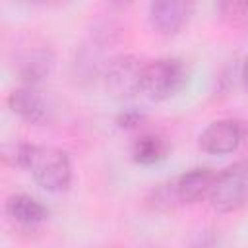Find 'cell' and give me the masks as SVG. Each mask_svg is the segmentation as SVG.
Returning <instances> with one entry per match:
<instances>
[{
  "label": "cell",
  "instance_id": "6da1fadb",
  "mask_svg": "<svg viewBox=\"0 0 248 248\" xmlns=\"http://www.w3.org/2000/svg\"><path fill=\"white\" fill-rule=\"evenodd\" d=\"M14 163L31 172L35 182L46 192H62L72 182V163L66 151L52 145L19 143Z\"/></svg>",
  "mask_w": 248,
  "mask_h": 248
},
{
  "label": "cell",
  "instance_id": "ac0fdd59",
  "mask_svg": "<svg viewBox=\"0 0 248 248\" xmlns=\"http://www.w3.org/2000/svg\"><path fill=\"white\" fill-rule=\"evenodd\" d=\"M246 161H248V159H246Z\"/></svg>",
  "mask_w": 248,
  "mask_h": 248
},
{
  "label": "cell",
  "instance_id": "4fadbf2b",
  "mask_svg": "<svg viewBox=\"0 0 248 248\" xmlns=\"http://www.w3.org/2000/svg\"><path fill=\"white\" fill-rule=\"evenodd\" d=\"M178 203H180V200H178V194H176L174 180H167V182L157 184L147 196V205L153 211H159V213H169Z\"/></svg>",
  "mask_w": 248,
  "mask_h": 248
},
{
  "label": "cell",
  "instance_id": "7c38bea8",
  "mask_svg": "<svg viewBox=\"0 0 248 248\" xmlns=\"http://www.w3.org/2000/svg\"><path fill=\"white\" fill-rule=\"evenodd\" d=\"M169 149H170V145H169L165 136L155 134V132H147V134H141L134 140L132 159L138 165H155L169 155Z\"/></svg>",
  "mask_w": 248,
  "mask_h": 248
},
{
  "label": "cell",
  "instance_id": "9c48e42d",
  "mask_svg": "<svg viewBox=\"0 0 248 248\" xmlns=\"http://www.w3.org/2000/svg\"><path fill=\"white\" fill-rule=\"evenodd\" d=\"M6 103H8V108L16 116H19L21 120L29 124H43L50 118L48 103L45 101L41 91L33 85L16 87L14 91H10Z\"/></svg>",
  "mask_w": 248,
  "mask_h": 248
},
{
  "label": "cell",
  "instance_id": "8fae6325",
  "mask_svg": "<svg viewBox=\"0 0 248 248\" xmlns=\"http://www.w3.org/2000/svg\"><path fill=\"white\" fill-rule=\"evenodd\" d=\"M6 213L23 227H37L48 217V207L29 194H12L6 200Z\"/></svg>",
  "mask_w": 248,
  "mask_h": 248
},
{
  "label": "cell",
  "instance_id": "52a82bcc",
  "mask_svg": "<svg viewBox=\"0 0 248 248\" xmlns=\"http://www.w3.org/2000/svg\"><path fill=\"white\" fill-rule=\"evenodd\" d=\"M244 138V128L234 118H221L211 122L200 134V147L211 155H227L238 149Z\"/></svg>",
  "mask_w": 248,
  "mask_h": 248
},
{
  "label": "cell",
  "instance_id": "3957f363",
  "mask_svg": "<svg viewBox=\"0 0 248 248\" xmlns=\"http://www.w3.org/2000/svg\"><path fill=\"white\" fill-rule=\"evenodd\" d=\"M211 207L229 213L236 211L242 205L248 203V161H236L217 172V178L213 182L211 194H209Z\"/></svg>",
  "mask_w": 248,
  "mask_h": 248
},
{
  "label": "cell",
  "instance_id": "277c9868",
  "mask_svg": "<svg viewBox=\"0 0 248 248\" xmlns=\"http://www.w3.org/2000/svg\"><path fill=\"white\" fill-rule=\"evenodd\" d=\"M143 64L132 54H118L110 56L107 62L101 79L108 95L116 99H130L140 95V81H141Z\"/></svg>",
  "mask_w": 248,
  "mask_h": 248
},
{
  "label": "cell",
  "instance_id": "5bb4252c",
  "mask_svg": "<svg viewBox=\"0 0 248 248\" xmlns=\"http://www.w3.org/2000/svg\"><path fill=\"white\" fill-rule=\"evenodd\" d=\"M217 10L232 25H248V2H221Z\"/></svg>",
  "mask_w": 248,
  "mask_h": 248
},
{
  "label": "cell",
  "instance_id": "ba28073f",
  "mask_svg": "<svg viewBox=\"0 0 248 248\" xmlns=\"http://www.w3.org/2000/svg\"><path fill=\"white\" fill-rule=\"evenodd\" d=\"M194 12L192 2L184 0H157L149 4V23L161 35H176L190 21Z\"/></svg>",
  "mask_w": 248,
  "mask_h": 248
},
{
  "label": "cell",
  "instance_id": "e0dca14e",
  "mask_svg": "<svg viewBox=\"0 0 248 248\" xmlns=\"http://www.w3.org/2000/svg\"><path fill=\"white\" fill-rule=\"evenodd\" d=\"M240 81H242V85L248 89V56L244 58V62H242V66H240Z\"/></svg>",
  "mask_w": 248,
  "mask_h": 248
},
{
  "label": "cell",
  "instance_id": "7a4b0ae2",
  "mask_svg": "<svg viewBox=\"0 0 248 248\" xmlns=\"http://www.w3.org/2000/svg\"><path fill=\"white\" fill-rule=\"evenodd\" d=\"M188 81V68L180 58H157L143 64L140 95L149 101H165L176 95Z\"/></svg>",
  "mask_w": 248,
  "mask_h": 248
},
{
  "label": "cell",
  "instance_id": "5b68a950",
  "mask_svg": "<svg viewBox=\"0 0 248 248\" xmlns=\"http://www.w3.org/2000/svg\"><path fill=\"white\" fill-rule=\"evenodd\" d=\"M112 43V31L108 29H97L91 33V37L79 46L74 62L76 78L79 79H91L103 74L107 62L110 58H105L107 46Z\"/></svg>",
  "mask_w": 248,
  "mask_h": 248
},
{
  "label": "cell",
  "instance_id": "2e32d148",
  "mask_svg": "<svg viewBox=\"0 0 248 248\" xmlns=\"http://www.w3.org/2000/svg\"><path fill=\"white\" fill-rule=\"evenodd\" d=\"M145 120V114L140 112V110H134V108H128V110H122L118 116H116V124L124 130H132V128H138L141 126V122Z\"/></svg>",
  "mask_w": 248,
  "mask_h": 248
},
{
  "label": "cell",
  "instance_id": "30bf717a",
  "mask_svg": "<svg viewBox=\"0 0 248 248\" xmlns=\"http://www.w3.org/2000/svg\"><path fill=\"white\" fill-rule=\"evenodd\" d=\"M217 172L209 167H194L174 178L180 203H196L209 198Z\"/></svg>",
  "mask_w": 248,
  "mask_h": 248
},
{
  "label": "cell",
  "instance_id": "8992f818",
  "mask_svg": "<svg viewBox=\"0 0 248 248\" xmlns=\"http://www.w3.org/2000/svg\"><path fill=\"white\" fill-rule=\"evenodd\" d=\"M14 70L23 85L37 87L54 70V52L48 46H29L14 56Z\"/></svg>",
  "mask_w": 248,
  "mask_h": 248
},
{
  "label": "cell",
  "instance_id": "9a60e30c",
  "mask_svg": "<svg viewBox=\"0 0 248 248\" xmlns=\"http://www.w3.org/2000/svg\"><path fill=\"white\" fill-rule=\"evenodd\" d=\"M188 248H217V232L211 227H205L196 232V236L190 240Z\"/></svg>",
  "mask_w": 248,
  "mask_h": 248
}]
</instances>
